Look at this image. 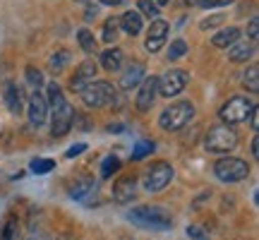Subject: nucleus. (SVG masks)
Segmentation results:
<instances>
[{"label":"nucleus","mask_w":259,"mask_h":240,"mask_svg":"<svg viewBox=\"0 0 259 240\" xmlns=\"http://www.w3.org/2000/svg\"><path fill=\"white\" fill-rule=\"evenodd\" d=\"M48 103H51V113H53L51 135H53V137H65V135L70 132V128H72L74 111H72V106L65 101L63 89H60L56 82L48 84Z\"/></svg>","instance_id":"1"},{"label":"nucleus","mask_w":259,"mask_h":240,"mask_svg":"<svg viewBox=\"0 0 259 240\" xmlns=\"http://www.w3.org/2000/svg\"><path fill=\"white\" fill-rule=\"evenodd\" d=\"M127 221H132L139 228H154V231L173 228V216L163 207H151V204H142L127 212Z\"/></svg>","instance_id":"2"},{"label":"nucleus","mask_w":259,"mask_h":240,"mask_svg":"<svg viewBox=\"0 0 259 240\" xmlns=\"http://www.w3.org/2000/svg\"><path fill=\"white\" fill-rule=\"evenodd\" d=\"M194 118V106L190 101H178L166 106L161 115H158V125L166 130V132H178L183 130Z\"/></svg>","instance_id":"3"},{"label":"nucleus","mask_w":259,"mask_h":240,"mask_svg":"<svg viewBox=\"0 0 259 240\" xmlns=\"http://www.w3.org/2000/svg\"><path fill=\"white\" fill-rule=\"evenodd\" d=\"M238 147V132L231 130V125H216L209 128L206 139H204V149L211 154H231Z\"/></svg>","instance_id":"4"},{"label":"nucleus","mask_w":259,"mask_h":240,"mask_svg":"<svg viewBox=\"0 0 259 240\" xmlns=\"http://www.w3.org/2000/svg\"><path fill=\"white\" fill-rule=\"evenodd\" d=\"M115 87L111 82H89L84 87L79 96L87 108H103V106H111L115 101Z\"/></svg>","instance_id":"5"},{"label":"nucleus","mask_w":259,"mask_h":240,"mask_svg":"<svg viewBox=\"0 0 259 240\" xmlns=\"http://www.w3.org/2000/svg\"><path fill=\"white\" fill-rule=\"evenodd\" d=\"M213 176L223 183H240L250 176V164L235 156H223L213 164Z\"/></svg>","instance_id":"6"},{"label":"nucleus","mask_w":259,"mask_h":240,"mask_svg":"<svg viewBox=\"0 0 259 240\" xmlns=\"http://www.w3.org/2000/svg\"><path fill=\"white\" fill-rule=\"evenodd\" d=\"M254 108V103L250 99H245V96H233L228 101L221 106V111H219V118H221L223 125H238V123H245L250 111Z\"/></svg>","instance_id":"7"},{"label":"nucleus","mask_w":259,"mask_h":240,"mask_svg":"<svg viewBox=\"0 0 259 240\" xmlns=\"http://www.w3.org/2000/svg\"><path fill=\"white\" fill-rule=\"evenodd\" d=\"M173 180V166L166 161H158L144 173V190L147 192H161Z\"/></svg>","instance_id":"8"},{"label":"nucleus","mask_w":259,"mask_h":240,"mask_svg":"<svg viewBox=\"0 0 259 240\" xmlns=\"http://www.w3.org/2000/svg\"><path fill=\"white\" fill-rule=\"evenodd\" d=\"M187 82H190V77H187L185 70H168L163 77H158V94L161 96H178V94L185 92Z\"/></svg>","instance_id":"9"},{"label":"nucleus","mask_w":259,"mask_h":240,"mask_svg":"<svg viewBox=\"0 0 259 240\" xmlns=\"http://www.w3.org/2000/svg\"><path fill=\"white\" fill-rule=\"evenodd\" d=\"M156 96H158V77H144L142 84H139L137 99H135L137 111H142V113L151 111V106H154V101H156Z\"/></svg>","instance_id":"10"},{"label":"nucleus","mask_w":259,"mask_h":240,"mask_svg":"<svg viewBox=\"0 0 259 240\" xmlns=\"http://www.w3.org/2000/svg\"><path fill=\"white\" fill-rule=\"evenodd\" d=\"M168 22H163V19H151V27H149V34H147V51L149 53H158L161 48H163V44H166V36H168Z\"/></svg>","instance_id":"11"},{"label":"nucleus","mask_w":259,"mask_h":240,"mask_svg":"<svg viewBox=\"0 0 259 240\" xmlns=\"http://www.w3.org/2000/svg\"><path fill=\"white\" fill-rule=\"evenodd\" d=\"M96 72H99V65L94 63V60H84V63L77 65V70H74L72 79H70V87H72L74 92H82L87 84L94 82Z\"/></svg>","instance_id":"12"},{"label":"nucleus","mask_w":259,"mask_h":240,"mask_svg":"<svg viewBox=\"0 0 259 240\" xmlns=\"http://www.w3.org/2000/svg\"><path fill=\"white\" fill-rule=\"evenodd\" d=\"M27 113H29V123H31L34 128H41V125L46 123V118H48V101L41 96V94H38V89L29 96Z\"/></svg>","instance_id":"13"},{"label":"nucleus","mask_w":259,"mask_h":240,"mask_svg":"<svg viewBox=\"0 0 259 240\" xmlns=\"http://www.w3.org/2000/svg\"><path fill=\"white\" fill-rule=\"evenodd\" d=\"M137 178L135 176H125L120 178L118 183H115V187H113V199L115 202H120V204H127L135 199V194H137Z\"/></svg>","instance_id":"14"},{"label":"nucleus","mask_w":259,"mask_h":240,"mask_svg":"<svg viewBox=\"0 0 259 240\" xmlns=\"http://www.w3.org/2000/svg\"><path fill=\"white\" fill-rule=\"evenodd\" d=\"M254 53H257L254 41H235V44H231V48H228V58H231L233 63H247Z\"/></svg>","instance_id":"15"},{"label":"nucleus","mask_w":259,"mask_h":240,"mask_svg":"<svg viewBox=\"0 0 259 240\" xmlns=\"http://www.w3.org/2000/svg\"><path fill=\"white\" fill-rule=\"evenodd\" d=\"M142 79H144V65L137 63V60H132L120 77V87L122 89H135Z\"/></svg>","instance_id":"16"},{"label":"nucleus","mask_w":259,"mask_h":240,"mask_svg":"<svg viewBox=\"0 0 259 240\" xmlns=\"http://www.w3.org/2000/svg\"><path fill=\"white\" fill-rule=\"evenodd\" d=\"M92 192H96V183H94V178H89V176L74 178L72 190H70V194H72L74 199H79V202H87V197H89Z\"/></svg>","instance_id":"17"},{"label":"nucleus","mask_w":259,"mask_h":240,"mask_svg":"<svg viewBox=\"0 0 259 240\" xmlns=\"http://www.w3.org/2000/svg\"><path fill=\"white\" fill-rule=\"evenodd\" d=\"M118 22H120L122 31H125V34H130V36H137L139 31H142V15H139L137 10H127V12H125Z\"/></svg>","instance_id":"18"},{"label":"nucleus","mask_w":259,"mask_h":240,"mask_svg":"<svg viewBox=\"0 0 259 240\" xmlns=\"http://www.w3.org/2000/svg\"><path fill=\"white\" fill-rule=\"evenodd\" d=\"M3 99H5V106H8L10 113H22V94H19V89H17V84L15 82L5 84Z\"/></svg>","instance_id":"19"},{"label":"nucleus","mask_w":259,"mask_h":240,"mask_svg":"<svg viewBox=\"0 0 259 240\" xmlns=\"http://www.w3.org/2000/svg\"><path fill=\"white\" fill-rule=\"evenodd\" d=\"M238 38H240V29H238V27H228V29H221L219 34H213L211 44L216 48H228L231 44H235Z\"/></svg>","instance_id":"20"},{"label":"nucleus","mask_w":259,"mask_h":240,"mask_svg":"<svg viewBox=\"0 0 259 240\" xmlns=\"http://www.w3.org/2000/svg\"><path fill=\"white\" fill-rule=\"evenodd\" d=\"M101 65H103V70H108V72H118L122 67V51L120 48H108V51H103Z\"/></svg>","instance_id":"21"},{"label":"nucleus","mask_w":259,"mask_h":240,"mask_svg":"<svg viewBox=\"0 0 259 240\" xmlns=\"http://www.w3.org/2000/svg\"><path fill=\"white\" fill-rule=\"evenodd\" d=\"M77 41H79V46H82V51L87 56H94V53H96V38H94V34L89 29H79V31H77Z\"/></svg>","instance_id":"22"},{"label":"nucleus","mask_w":259,"mask_h":240,"mask_svg":"<svg viewBox=\"0 0 259 240\" xmlns=\"http://www.w3.org/2000/svg\"><path fill=\"white\" fill-rule=\"evenodd\" d=\"M17 235H19L17 216H15V214H10L8 219H5V228H3V235H0V240H17Z\"/></svg>","instance_id":"23"},{"label":"nucleus","mask_w":259,"mask_h":240,"mask_svg":"<svg viewBox=\"0 0 259 240\" xmlns=\"http://www.w3.org/2000/svg\"><path fill=\"white\" fill-rule=\"evenodd\" d=\"M118 31H120V22L118 19H106V24H103V34L101 38L106 41V44H113L115 38H118Z\"/></svg>","instance_id":"24"},{"label":"nucleus","mask_w":259,"mask_h":240,"mask_svg":"<svg viewBox=\"0 0 259 240\" xmlns=\"http://www.w3.org/2000/svg\"><path fill=\"white\" fill-rule=\"evenodd\" d=\"M154 147H156V144H154L151 139H142V142H137L135 149H132V161H142L144 156H149V154L154 151Z\"/></svg>","instance_id":"25"},{"label":"nucleus","mask_w":259,"mask_h":240,"mask_svg":"<svg viewBox=\"0 0 259 240\" xmlns=\"http://www.w3.org/2000/svg\"><path fill=\"white\" fill-rule=\"evenodd\" d=\"M29 168H31V173H36V176H46L51 168H56V161H53V158H34V161L29 164Z\"/></svg>","instance_id":"26"},{"label":"nucleus","mask_w":259,"mask_h":240,"mask_svg":"<svg viewBox=\"0 0 259 240\" xmlns=\"http://www.w3.org/2000/svg\"><path fill=\"white\" fill-rule=\"evenodd\" d=\"M242 84H245L250 92H254V94L259 92V67H257V65H252L250 70L245 72V77H242Z\"/></svg>","instance_id":"27"},{"label":"nucleus","mask_w":259,"mask_h":240,"mask_svg":"<svg viewBox=\"0 0 259 240\" xmlns=\"http://www.w3.org/2000/svg\"><path fill=\"white\" fill-rule=\"evenodd\" d=\"M118 171H120V158L113 156V154L103 158V164H101V176L103 178H111L113 173H118Z\"/></svg>","instance_id":"28"},{"label":"nucleus","mask_w":259,"mask_h":240,"mask_svg":"<svg viewBox=\"0 0 259 240\" xmlns=\"http://www.w3.org/2000/svg\"><path fill=\"white\" fill-rule=\"evenodd\" d=\"M67 63H70V53H67V51H58V53H53V56H51V67L56 70V74L63 72Z\"/></svg>","instance_id":"29"},{"label":"nucleus","mask_w":259,"mask_h":240,"mask_svg":"<svg viewBox=\"0 0 259 240\" xmlns=\"http://www.w3.org/2000/svg\"><path fill=\"white\" fill-rule=\"evenodd\" d=\"M185 53H187V44L183 38H176V41L170 44V48H168V58H170V60H180Z\"/></svg>","instance_id":"30"},{"label":"nucleus","mask_w":259,"mask_h":240,"mask_svg":"<svg viewBox=\"0 0 259 240\" xmlns=\"http://www.w3.org/2000/svg\"><path fill=\"white\" fill-rule=\"evenodd\" d=\"M137 12H142L144 17L149 19H156L158 17V5L156 3H151V0H139V10Z\"/></svg>","instance_id":"31"},{"label":"nucleus","mask_w":259,"mask_h":240,"mask_svg":"<svg viewBox=\"0 0 259 240\" xmlns=\"http://www.w3.org/2000/svg\"><path fill=\"white\" fill-rule=\"evenodd\" d=\"M187 235H190V240H209V233L202 226H187Z\"/></svg>","instance_id":"32"},{"label":"nucleus","mask_w":259,"mask_h":240,"mask_svg":"<svg viewBox=\"0 0 259 240\" xmlns=\"http://www.w3.org/2000/svg\"><path fill=\"white\" fill-rule=\"evenodd\" d=\"M233 0H199L197 5L204 10H211V8H226V5H231Z\"/></svg>","instance_id":"33"},{"label":"nucleus","mask_w":259,"mask_h":240,"mask_svg":"<svg viewBox=\"0 0 259 240\" xmlns=\"http://www.w3.org/2000/svg\"><path fill=\"white\" fill-rule=\"evenodd\" d=\"M27 79H29V84H31V87H41V84H44V74L38 72V70H34V67H29L27 70Z\"/></svg>","instance_id":"34"},{"label":"nucleus","mask_w":259,"mask_h":240,"mask_svg":"<svg viewBox=\"0 0 259 240\" xmlns=\"http://www.w3.org/2000/svg\"><path fill=\"white\" fill-rule=\"evenodd\" d=\"M247 36H250V41H257L259 38V19L252 17L250 24H247Z\"/></svg>","instance_id":"35"},{"label":"nucleus","mask_w":259,"mask_h":240,"mask_svg":"<svg viewBox=\"0 0 259 240\" xmlns=\"http://www.w3.org/2000/svg\"><path fill=\"white\" fill-rule=\"evenodd\" d=\"M247 118H250V128L257 132V130H259V108H257V106L250 111V115H247Z\"/></svg>","instance_id":"36"},{"label":"nucleus","mask_w":259,"mask_h":240,"mask_svg":"<svg viewBox=\"0 0 259 240\" xmlns=\"http://www.w3.org/2000/svg\"><path fill=\"white\" fill-rule=\"evenodd\" d=\"M84 149H87V144L84 142H79V144H74V147H70L67 149V158H74V156H79Z\"/></svg>","instance_id":"37"},{"label":"nucleus","mask_w":259,"mask_h":240,"mask_svg":"<svg viewBox=\"0 0 259 240\" xmlns=\"http://www.w3.org/2000/svg\"><path fill=\"white\" fill-rule=\"evenodd\" d=\"M221 15H219V17H211V19H204V22H202V24H199V27H202V29H209V27H216V24H219V22H221Z\"/></svg>","instance_id":"38"},{"label":"nucleus","mask_w":259,"mask_h":240,"mask_svg":"<svg viewBox=\"0 0 259 240\" xmlns=\"http://www.w3.org/2000/svg\"><path fill=\"white\" fill-rule=\"evenodd\" d=\"M96 15H99L96 8H87V15H84V17H87V22H92V19H96Z\"/></svg>","instance_id":"39"},{"label":"nucleus","mask_w":259,"mask_h":240,"mask_svg":"<svg viewBox=\"0 0 259 240\" xmlns=\"http://www.w3.org/2000/svg\"><path fill=\"white\" fill-rule=\"evenodd\" d=\"M250 151H252V156H259V139L257 137H254V139H252V144H250Z\"/></svg>","instance_id":"40"},{"label":"nucleus","mask_w":259,"mask_h":240,"mask_svg":"<svg viewBox=\"0 0 259 240\" xmlns=\"http://www.w3.org/2000/svg\"><path fill=\"white\" fill-rule=\"evenodd\" d=\"M27 240H51V238L44 235V233H31V235H27Z\"/></svg>","instance_id":"41"},{"label":"nucleus","mask_w":259,"mask_h":240,"mask_svg":"<svg viewBox=\"0 0 259 240\" xmlns=\"http://www.w3.org/2000/svg\"><path fill=\"white\" fill-rule=\"evenodd\" d=\"M125 0H101V5H108V8H115V5H122Z\"/></svg>","instance_id":"42"},{"label":"nucleus","mask_w":259,"mask_h":240,"mask_svg":"<svg viewBox=\"0 0 259 240\" xmlns=\"http://www.w3.org/2000/svg\"><path fill=\"white\" fill-rule=\"evenodd\" d=\"M108 130H111V132H122V125H111Z\"/></svg>","instance_id":"43"},{"label":"nucleus","mask_w":259,"mask_h":240,"mask_svg":"<svg viewBox=\"0 0 259 240\" xmlns=\"http://www.w3.org/2000/svg\"><path fill=\"white\" fill-rule=\"evenodd\" d=\"M170 0H156V5H168Z\"/></svg>","instance_id":"44"}]
</instances>
